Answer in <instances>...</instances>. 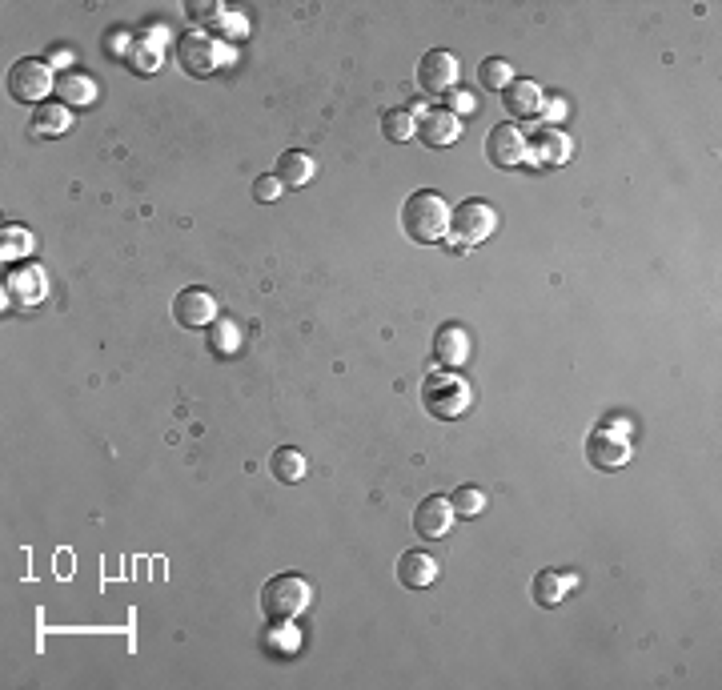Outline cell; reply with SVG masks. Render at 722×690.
Segmentation results:
<instances>
[{
  "label": "cell",
  "instance_id": "cell-1",
  "mask_svg": "<svg viewBox=\"0 0 722 690\" xmlns=\"http://www.w3.org/2000/svg\"><path fill=\"white\" fill-rule=\"evenodd\" d=\"M402 229L410 241L426 245V241H442L450 233V205L442 201V193L434 189H418L406 197L402 205Z\"/></svg>",
  "mask_w": 722,
  "mask_h": 690
},
{
  "label": "cell",
  "instance_id": "cell-2",
  "mask_svg": "<svg viewBox=\"0 0 722 690\" xmlns=\"http://www.w3.org/2000/svg\"><path fill=\"white\" fill-rule=\"evenodd\" d=\"M494 229H498V209H494L490 201L470 197V201H462V205L450 213V237H454V245H458V249H474V245H482Z\"/></svg>",
  "mask_w": 722,
  "mask_h": 690
},
{
  "label": "cell",
  "instance_id": "cell-3",
  "mask_svg": "<svg viewBox=\"0 0 722 690\" xmlns=\"http://www.w3.org/2000/svg\"><path fill=\"white\" fill-rule=\"evenodd\" d=\"M422 402H426V410L434 418L454 422V418H462L470 410V386L458 374H430L422 382Z\"/></svg>",
  "mask_w": 722,
  "mask_h": 690
},
{
  "label": "cell",
  "instance_id": "cell-4",
  "mask_svg": "<svg viewBox=\"0 0 722 690\" xmlns=\"http://www.w3.org/2000/svg\"><path fill=\"white\" fill-rule=\"evenodd\" d=\"M305 606H309V582L301 574H273L261 586V610L269 618H277V622L297 618Z\"/></svg>",
  "mask_w": 722,
  "mask_h": 690
},
{
  "label": "cell",
  "instance_id": "cell-5",
  "mask_svg": "<svg viewBox=\"0 0 722 690\" xmlns=\"http://www.w3.org/2000/svg\"><path fill=\"white\" fill-rule=\"evenodd\" d=\"M49 89H53V73H49L45 61L25 57V61H17V65L9 69V93H13L17 101H25V105H45Z\"/></svg>",
  "mask_w": 722,
  "mask_h": 690
},
{
  "label": "cell",
  "instance_id": "cell-6",
  "mask_svg": "<svg viewBox=\"0 0 722 690\" xmlns=\"http://www.w3.org/2000/svg\"><path fill=\"white\" fill-rule=\"evenodd\" d=\"M486 153L498 169H518L526 157H530V141L522 137L518 125H494L490 137H486Z\"/></svg>",
  "mask_w": 722,
  "mask_h": 690
},
{
  "label": "cell",
  "instance_id": "cell-7",
  "mask_svg": "<svg viewBox=\"0 0 722 690\" xmlns=\"http://www.w3.org/2000/svg\"><path fill=\"white\" fill-rule=\"evenodd\" d=\"M173 317H177L185 329H209V325L217 321V301H213V293H209V289L189 285V289H181V293H177V301H173Z\"/></svg>",
  "mask_w": 722,
  "mask_h": 690
},
{
  "label": "cell",
  "instance_id": "cell-8",
  "mask_svg": "<svg viewBox=\"0 0 722 690\" xmlns=\"http://www.w3.org/2000/svg\"><path fill=\"white\" fill-rule=\"evenodd\" d=\"M458 77H462V65H458V57L446 53V49L426 53L422 65H418V81H422L426 93H450V89L458 85Z\"/></svg>",
  "mask_w": 722,
  "mask_h": 690
},
{
  "label": "cell",
  "instance_id": "cell-9",
  "mask_svg": "<svg viewBox=\"0 0 722 690\" xmlns=\"http://www.w3.org/2000/svg\"><path fill=\"white\" fill-rule=\"evenodd\" d=\"M586 458H590V466H594V470L610 474V470H618V466H626V462H630V442H626L622 434L598 430V434L586 442Z\"/></svg>",
  "mask_w": 722,
  "mask_h": 690
},
{
  "label": "cell",
  "instance_id": "cell-10",
  "mask_svg": "<svg viewBox=\"0 0 722 690\" xmlns=\"http://www.w3.org/2000/svg\"><path fill=\"white\" fill-rule=\"evenodd\" d=\"M454 502L450 498H426L418 510H414V530H418V538H446L450 534V526H454Z\"/></svg>",
  "mask_w": 722,
  "mask_h": 690
},
{
  "label": "cell",
  "instance_id": "cell-11",
  "mask_svg": "<svg viewBox=\"0 0 722 690\" xmlns=\"http://www.w3.org/2000/svg\"><path fill=\"white\" fill-rule=\"evenodd\" d=\"M418 137L430 145V149H446L462 137V117L454 109H430L422 121H418Z\"/></svg>",
  "mask_w": 722,
  "mask_h": 690
},
{
  "label": "cell",
  "instance_id": "cell-12",
  "mask_svg": "<svg viewBox=\"0 0 722 690\" xmlns=\"http://www.w3.org/2000/svg\"><path fill=\"white\" fill-rule=\"evenodd\" d=\"M177 53H181V65H185L193 77H201V73H213V69H217V45H213L209 37H201V33L181 37Z\"/></svg>",
  "mask_w": 722,
  "mask_h": 690
},
{
  "label": "cell",
  "instance_id": "cell-13",
  "mask_svg": "<svg viewBox=\"0 0 722 690\" xmlns=\"http://www.w3.org/2000/svg\"><path fill=\"white\" fill-rule=\"evenodd\" d=\"M434 578H438V562H434L426 550H406V554L398 558V582H402V586L426 590Z\"/></svg>",
  "mask_w": 722,
  "mask_h": 690
},
{
  "label": "cell",
  "instance_id": "cell-14",
  "mask_svg": "<svg viewBox=\"0 0 722 690\" xmlns=\"http://www.w3.org/2000/svg\"><path fill=\"white\" fill-rule=\"evenodd\" d=\"M434 354H438L442 366H462V362L470 358V333H466L458 321L442 325L438 337H434Z\"/></svg>",
  "mask_w": 722,
  "mask_h": 690
},
{
  "label": "cell",
  "instance_id": "cell-15",
  "mask_svg": "<svg viewBox=\"0 0 722 690\" xmlns=\"http://www.w3.org/2000/svg\"><path fill=\"white\" fill-rule=\"evenodd\" d=\"M502 105L510 117H534L542 109V89L534 81H510L502 89Z\"/></svg>",
  "mask_w": 722,
  "mask_h": 690
},
{
  "label": "cell",
  "instance_id": "cell-16",
  "mask_svg": "<svg viewBox=\"0 0 722 690\" xmlns=\"http://www.w3.org/2000/svg\"><path fill=\"white\" fill-rule=\"evenodd\" d=\"M530 153H534L538 165H566L570 161V137L562 129H542L530 141Z\"/></svg>",
  "mask_w": 722,
  "mask_h": 690
},
{
  "label": "cell",
  "instance_id": "cell-17",
  "mask_svg": "<svg viewBox=\"0 0 722 690\" xmlns=\"http://www.w3.org/2000/svg\"><path fill=\"white\" fill-rule=\"evenodd\" d=\"M281 185H289V189H301L309 177H313V161H309V153H301V149H289V153H281L277 157V173H273Z\"/></svg>",
  "mask_w": 722,
  "mask_h": 690
},
{
  "label": "cell",
  "instance_id": "cell-18",
  "mask_svg": "<svg viewBox=\"0 0 722 690\" xmlns=\"http://www.w3.org/2000/svg\"><path fill=\"white\" fill-rule=\"evenodd\" d=\"M69 129H73V113H69L65 105H53V101L37 105L33 133H41V137H61V133H69Z\"/></svg>",
  "mask_w": 722,
  "mask_h": 690
},
{
  "label": "cell",
  "instance_id": "cell-19",
  "mask_svg": "<svg viewBox=\"0 0 722 690\" xmlns=\"http://www.w3.org/2000/svg\"><path fill=\"white\" fill-rule=\"evenodd\" d=\"M269 474L277 478V482H301L305 478V458L293 450V446H281V450H273V458H269Z\"/></svg>",
  "mask_w": 722,
  "mask_h": 690
},
{
  "label": "cell",
  "instance_id": "cell-20",
  "mask_svg": "<svg viewBox=\"0 0 722 690\" xmlns=\"http://www.w3.org/2000/svg\"><path fill=\"white\" fill-rule=\"evenodd\" d=\"M566 586H570V578H562V574H554V570H538V574H534L530 594H534V602H538V606L554 610V606L562 602V590H566Z\"/></svg>",
  "mask_w": 722,
  "mask_h": 690
},
{
  "label": "cell",
  "instance_id": "cell-21",
  "mask_svg": "<svg viewBox=\"0 0 722 690\" xmlns=\"http://www.w3.org/2000/svg\"><path fill=\"white\" fill-rule=\"evenodd\" d=\"M209 345H213V354H217V358H233V354L241 350V333H237V325H233L229 317H217V321L209 325Z\"/></svg>",
  "mask_w": 722,
  "mask_h": 690
},
{
  "label": "cell",
  "instance_id": "cell-22",
  "mask_svg": "<svg viewBox=\"0 0 722 690\" xmlns=\"http://www.w3.org/2000/svg\"><path fill=\"white\" fill-rule=\"evenodd\" d=\"M382 133H386V141H410V137H418V121H414V113H406V109H390L386 117H382Z\"/></svg>",
  "mask_w": 722,
  "mask_h": 690
},
{
  "label": "cell",
  "instance_id": "cell-23",
  "mask_svg": "<svg viewBox=\"0 0 722 690\" xmlns=\"http://www.w3.org/2000/svg\"><path fill=\"white\" fill-rule=\"evenodd\" d=\"M510 81H514V73H510V65H506L502 57H490V61H482V65H478V85H482V89L502 93Z\"/></svg>",
  "mask_w": 722,
  "mask_h": 690
},
{
  "label": "cell",
  "instance_id": "cell-24",
  "mask_svg": "<svg viewBox=\"0 0 722 690\" xmlns=\"http://www.w3.org/2000/svg\"><path fill=\"white\" fill-rule=\"evenodd\" d=\"M450 502H454V514H462V518H478L486 510V494L478 486H458Z\"/></svg>",
  "mask_w": 722,
  "mask_h": 690
},
{
  "label": "cell",
  "instance_id": "cell-25",
  "mask_svg": "<svg viewBox=\"0 0 722 690\" xmlns=\"http://www.w3.org/2000/svg\"><path fill=\"white\" fill-rule=\"evenodd\" d=\"M61 93H65L69 101H93V85H89V81H73V77H69V81L61 85Z\"/></svg>",
  "mask_w": 722,
  "mask_h": 690
},
{
  "label": "cell",
  "instance_id": "cell-26",
  "mask_svg": "<svg viewBox=\"0 0 722 690\" xmlns=\"http://www.w3.org/2000/svg\"><path fill=\"white\" fill-rule=\"evenodd\" d=\"M277 189H281V181H277V177H257L253 197H257V201H273V197H277Z\"/></svg>",
  "mask_w": 722,
  "mask_h": 690
},
{
  "label": "cell",
  "instance_id": "cell-27",
  "mask_svg": "<svg viewBox=\"0 0 722 690\" xmlns=\"http://www.w3.org/2000/svg\"><path fill=\"white\" fill-rule=\"evenodd\" d=\"M221 5H189V17H217Z\"/></svg>",
  "mask_w": 722,
  "mask_h": 690
}]
</instances>
